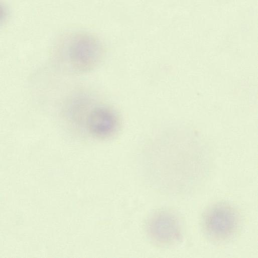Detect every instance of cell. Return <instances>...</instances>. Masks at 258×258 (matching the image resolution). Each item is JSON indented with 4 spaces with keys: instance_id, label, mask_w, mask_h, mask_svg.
Returning <instances> with one entry per match:
<instances>
[{
    "instance_id": "1",
    "label": "cell",
    "mask_w": 258,
    "mask_h": 258,
    "mask_svg": "<svg viewBox=\"0 0 258 258\" xmlns=\"http://www.w3.org/2000/svg\"><path fill=\"white\" fill-rule=\"evenodd\" d=\"M55 61L66 71L82 73L96 68L104 50L99 40L87 33L77 32L61 38L54 48Z\"/></svg>"
},
{
    "instance_id": "4",
    "label": "cell",
    "mask_w": 258,
    "mask_h": 258,
    "mask_svg": "<svg viewBox=\"0 0 258 258\" xmlns=\"http://www.w3.org/2000/svg\"><path fill=\"white\" fill-rule=\"evenodd\" d=\"M148 231L152 240L161 244H169L180 237V225L176 217L168 212L155 213L150 218Z\"/></svg>"
},
{
    "instance_id": "3",
    "label": "cell",
    "mask_w": 258,
    "mask_h": 258,
    "mask_svg": "<svg viewBox=\"0 0 258 258\" xmlns=\"http://www.w3.org/2000/svg\"><path fill=\"white\" fill-rule=\"evenodd\" d=\"M84 125L92 137L100 139L113 137L119 129V117L112 108L104 105L93 106L87 113Z\"/></svg>"
},
{
    "instance_id": "2",
    "label": "cell",
    "mask_w": 258,
    "mask_h": 258,
    "mask_svg": "<svg viewBox=\"0 0 258 258\" xmlns=\"http://www.w3.org/2000/svg\"><path fill=\"white\" fill-rule=\"evenodd\" d=\"M237 212L225 202L214 203L203 213L201 226L207 237L214 241H224L232 237L239 226Z\"/></svg>"
}]
</instances>
